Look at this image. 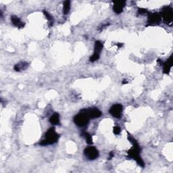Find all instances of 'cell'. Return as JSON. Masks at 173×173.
<instances>
[{"label": "cell", "mask_w": 173, "mask_h": 173, "mask_svg": "<svg viewBox=\"0 0 173 173\" xmlns=\"http://www.w3.org/2000/svg\"><path fill=\"white\" fill-rule=\"evenodd\" d=\"M49 122L53 125H57L60 122V115L57 113L53 114L52 116L49 118Z\"/></svg>", "instance_id": "4fadbf2b"}, {"label": "cell", "mask_w": 173, "mask_h": 173, "mask_svg": "<svg viewBox=\"0 0 173 173\" xmlns=\"http://www.w3.org/2000/svg\"><path fill=\"white\" fill-rule=\"evenodd\" d=\"M128 139L129 141L132 143L133 148L129 149L128 151V156L130 158H133L134 160L137 161V162L141 166L144 167L145 163L141 159L140 157V152H141V148L139 147V143H137V141L135 139L130 135V134L128 133Z\"/></svg>", "instance_id": "6da1fadb"}, {"label": "cell", "mask_w": 173, "mask_h": 173, "mask_svg": "<svg viewBox=\"0 0 173 173\" xmlns=\"http://www.w3.org/2000/svg\"><path fill=\"white\" fill-rule=\"evenodd\" d=\"M43 13L45 14V16L46 17V18L48 19V20L49 21V25L50 26H52L53 25V17L51 16L50 14L48 13L47 11H45V10H43Z\"/></svg>", "instance_id": "e0dca14e"}, {"label": "cell", "mask_w": 173, "mask_h": 173, "mask_svg": "<svg viewBox=\"0 0 173 173\" xmlns=\"http://www.w3.org/2000/svg\"><path fill=\"white\" fill-rule=\"evenodd\" d=\"M90 118L87 114V113L84 112V110H82L80 112L75 116L74 122L75 124L80 127H83V126L88 125L89 122Z\"/></svg>", "instance_id": "3957f363"}, {"label": "cell", "mask_w": 173, "mask_h": 173, "mask_svg": "<svg viewBox=\"0 0 173 173\" xmlns=\"http://www.w3.org/2000/svg\"><path fill=\"white\" fill-rule=\"evenodd\" d=\"M11 22H12V24L18 28H20V29L23 28L25 25V23L22 22L20 20V19L18 17H17L16 16H11Z\"/></svg>", "instance_id": "7c38bea8"}, {"label": "cell", "mask_w": 173, "mask_h": 173, "mask_svg": "<svg viewBox=\"0 0 173 173\" xmlns=\"http://www.w3.org/2000/svg\"><path fill=\"white\" fill-rule=\"evenodd\" d=\"M121 128L119 127V126H114V129H113V132L115 134H120L121 133Z\"/></svg>", "instance_id": "ac0fdd59"}, {"label": "cell", "mask_w": 173, "mask_h": 173, "mask_svg": "<svg viewBox=\"0 0 173 173\" xmlns=\"http://www.w3.org/2000/svg\"><path fill=\"white\" fill-rule=\"evenodd\" d=\"M84 153L88 159L90 160H93L98 158L99 156V152L93 146H89L84 149Z\"/></svg>", "instance_id": "8992f818"}, {"label": "cell", "mask_w": 173, "mask_h": 173, "mask_svg": "<svg viewBox=\"0 0 173 173\" xmlns=\"http://www.w3.org/2000/svg\"><path fill=\"white\" fill-rule=\"evenodd\" d=\"M28 65H29V64L27 62H25V61H22V62H20V63L15 65L14 70L17 71V72H19L20 71H23V70H25V69H26V68L28 67Z\"/></svg>", "instance_id": "5bb4252c"}, {"label": "cell", "mask_w": 173, "mask_h": 173, "mask_svg": "<svg viewBox=\"0 0 173 173\" xmlns=\"http://www.w3.org/2000/svg\"><path fill=\"white\" fill-rule=\"evenodd\" d=\"M123 111V107L121 104H115L111 107L110 109V113L111 114L112 116L116 118H121L122 117Z\"/></svg>", "instance_id": "52a82bcc"}, {"label": "cell", "mask_w": 173, "mask_h": 173, "mask_svg": "<svg viewBox=\"0 0 173 173\" xmlns=\"http://www.w3.org/2000/svg\"><path fill=\"white\" fill-rule=\"evenodd\" d=\"M90 118H96L102 116V112L97 107H91L89 109H83Z\"/></svg>", "instance_id": "9c48e42d"}, {"label": "cell", "mask_w": 173, "mask_h": 173, "mask_svg": "<svg viewBox=\"0 0 173 173\" xmlns=\"http://www.w3.org/2000/svg\"><path fill=\"white\" fill-rule=\"evenodd\" d=\"M161 16L158 13H152L149 12L148 14V25H158L161 21Z\"/></svg>", "instance_id": "ba28073f"}, {"label": "cell", "mask_w": 173, "mask_h": 173, "mask_svg": "<svg viewBox=\"0 0 173 173\" xmlns=\"http://www.w3.org/2000/svg\"><path fill=\"white\" fill-rule=\"evenodd\" d=\"M82 135L85 138L87 143H88L89 145L93 144V139H92V137L89 133H88L87 132H83L82 133Z\"/></svg>", "instance_id": "2e32d148"}, {"label": "cell", "mask_w": 173, "mask_h": 173, "mask_svg": "<svg viewBox=\"0 0 173 173\" xmlns=\"http://www.w3.org/2000/svg\"><path fill=\"white\" fill-rule=\"evenodd\" d=\"M161 18L162 17L164 22L166 24H171L173 20V10L169 6L164 7L161 11Z\"/></svg>", "instance_id": "277c9868"}, {"label": "cell", "mask_w": 173, "mask_h": 173, "mask_svg": "<svg viewBox=\"0 0 173 173\" xmlns=\"http://www.w3.org/2000/svg\"><path fill=\"white\" fill-rule=\"evenodd\" d=\"M71 9V2L65 1L63 3V13L64 14H68Z\"/></svg>", "instance_id": "9a60e30c"}, {"label": "cell", "mask_w": 173, "mask_h": 173, "mask_svg": "<svg viewBox=\"0 0 173 173\" xmlns=\"http://www.w3.org/2000/svg\"><path fill=\"white\" fill-rule=\"evenodd\" d=\"M103 49V44L101 41H96L95 43V47H94V53L90 57V61L92 62L97 61L99 60V56H100V53L102 51Z\"/></svg>", "instance_id": "5b68a950"}, {"label": "cell", "mask_w": 173, "mask_h": 173, "mask_svg": "<svg viewBox=\"0 0 173 173\" xmlns=\"http://www.w3.org/2000/svg\"><path fill=\"white\" fill-rule=\"evenodd\" d=\"M172 64H173V59H172V56H171L170 57V58H169L167 61H165V62H162V65L164 67V73L165 74H168L169 72H170L171 71V68L172 66Z\"/></svg>", "instance_id": "8fae6325"}, {"label": "cell", "mask_w": 173, "mask_h": 173, "mask_svg": "<svg viewBox=\"0 0 173 173\" xmlns=\"http://www.w3.org/2000/svg\"><path fill=\"white\" fill-rule=\"evenodd\" d=\"M114 152H111L110 153H109V157H110V159L111 158H112V157H114Z\"/></svg>", "instance_id": "ffe728a7"}, {"label": "cell", "mask_w": 173, "mask_h": 173, "mask_svg": "<svg viewBox=\"0 0 173 173\" xmlns=\"http://www.w3.org/2000/svg\"><path fill=\"white\" fill-rule=\"evenodd\" d=\"M59 134H57L54 127L49 128L47 132L45 134V139L42 140L39 144L41 145H52L56 143L59 139Z\"/></svg>", "instance_id": "7a4b0ae2"}, {"label": "cell", "mask_w": 173, "mask_h": 173, "mask_svg": "<svg viewBox=\"0 0 173 173\" xmlns=\"http://www.w3.org/2000/svg\"><path fill=\"white\" fill-rule=\"evenodd\" d=\"M126 83H127V82H126V80H123L122 84H126Z\"/></svg>", "instance_id": "44dd1931"}, {"label": "cell", "mask_w": 173, "mask_h": 173, "mask_svg": "<svg viewBox=\"0 0 173 173\" xmlns=\"http://www.w3.org/2000/svg\"><path fill=\"white\" fill-rule=\"evenodd\" d=\"M126 2L125 1H115L114 2L113 10L115 13L121 14L125 6Z\"/></svg>", "instance_id": "30bf717a"}, {"label": "cell", "mask_w": 173, "mask_h": 173, "mask_svg": "<svg viewBox=\"0 0 173 173\" xmlns=\"http://www.w3.org/2000/svg\"><path fill=\"white\" fill-rule=\"evenodd\" d=\"M138 13L140 14H143L147 13V10H145L144 8H139L138 9Z\"/></svg>", "instance_id": "d6986e66"}]
</instances>
